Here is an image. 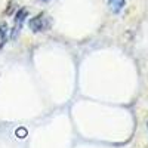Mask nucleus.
I'll list each match as a JSON object with an SVG mask.
<instances>
[{
    "label": "nucleus",
    "instance_id": "nucleus-1",
    "mask_svg": "<svg viewBox=\"0 0 148 148\" xmlns=\"http://www.w3.org/2000/svg\"><path fill=\"white\" fill-rule=\"evenodd\" d=\"M49 27H51V19L46 14H39L33 18L28 19V28L33 31V33H43V31H47Z\"/></svg>",
    "mask_w": 148,
    "mask_h": 148
},
{
    "label": "nucleus",
    "instance_id": "nucleus-5",
    "mask_svg": "<svg viewBox=\"0 0 148 148\" xmlns=\"http://www.w3.org/2000/svg\"><path fill=\"white\" fill-rule=\"evenodd\" d=\"M39 2H45L46 3V2H49V0H39Z\"/></svg>",
    "mask_w": 148,
    "mask_h": 148
},
{
    "label": "nucleus",
    "instance_id": "nucleus-6",
    "mask_svg": "<svg viewBox=\"0 0 148 148\" xmlns=\"http://www.w3.org/2000/svg\"><path fill=\"white\" fill-rule=\"evenodd\" d=\"M147 127H148V121H147Z\"/></svg>",
    "mask_w": 148,
    "mask_h": 148
},
{
    "label": "nucleus",
    "instance_id": "nucleus-4",
    "mask_svg": "<svg viewBox=\"0 0 148 148\" xmlns=\"http://www.w3.org/2000/svg\"><path fill=\"white\" fill-rule=\"evenodd\" d=\"M9 39V28L6 22H0V49L5 46V43Z\"/></svg>",
    "mask_w": 148,
    "mask_h": 148
},
{
    "label": "nucleus",
    "instance_id": "nucleus-2",
    "mask_svg": "<svg viewBox=\"0 0 148 148\" xmlns=\"http://www.w3.org/2000/svg\"><path fill=\"white\" fill-rule=\"evenodd\" d=\"M28 16V9L25 8H21L16 10L15 14V18H14V28L10 31V39L12 40H16L18 36L21 34V30L24 27V24H25V18Z\"/></svg>",
    "mask_w": 148,
    "mask_h": 148
},
{
    "label": "nucleus",
    "instance_id": "nucleus-3",
    "mask_svg": "<svg viewBox=\"0 0 148 148\" xmlns=\"http://www.w3.org/2000/svg\"><path fill=\"white\" fill-rule=\"evenodd\" d=\"M108 6L113 14H120L126 6V0H108Z\"/></svg>",
    "mask_w": 148,
    "mask_h": 148
}]
</instances>
